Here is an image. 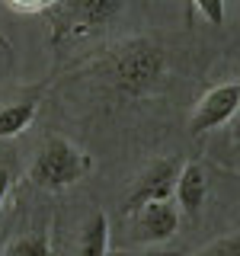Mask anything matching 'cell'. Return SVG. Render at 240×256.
<instances>
[{"label":"cell","instance_id":"9a60e30c","mask_svg":"<svg viewBox=\"0 0 240 256\" xmlns=\"http://www.w3.org/2000/svg\"><path fill=\"white\" fill-rule=\"evenodd\" d=\"M138 256H182L180 250H148V253H138Z\"/></svg>","mask_w":240,"mask_h":256},{"label":"cell","instance_id":"277c9868","mask_svg":"<svg viewBox=\"0 0 240 256\" xmlns=\"http://www.w3.org/2000/svg\"><path fill=\"white\" fill-rule=\"evenodd\" d=\"M134 221V237L144 240V244H160V240H170L180 228V212L166 202V198H157V202H144L132 212Z\"/></svg>","mask_w":240,"mask_h":256},{"label":"cell","instance_id":"9c48e42d","mask_svg":"<svg viewBox=\"0 0 240 256\" xmlns=\"http://www.w3.org/2000/svg\"><path fill=\"white\" fill-rule=\"evenodd\" d=\"M4 256H52L48 234H45V230H32V234L16 237L13 244L4 250Z\"/></svg>","mask_w":240,"mask_h":256},{"label":"cell","instance_id":"ba28073f","mask_svg":"<svg viewBox=\"0 0 240 256\" xmlns=\"http://www.w3.org/2000/svg\"><path fill=\"white\" fill-rule=\"evenodd\" d=\"M36 118V102H10L0 109V138H13Z\"/></svg>","mask_w":240,"mask_h":256},{"label":"cell","instance_id":"30bf717a","mask_svg":"<svg viewBox=\"0 0 240 256\" xmlns=\"http://www.w3.org/2000/svg\"><path fill=\"white\" fill-rule=\"evenodd\" d=\"M196 256H240V230L230 237H218L212 240V244L205 246V250H198Z\"/></svg>","mask_w":240,"mask_h":256},{"label":"cell","instance_id":"7c38bea8","mask_svg":"<svg viewBox=\"0 0 240 256\" xmlns=\"http://www.w3.org/2000/svg\"><path fill=\"white\" fill-rule=\"evenodd\" d=\"M196 4V10L205 16L212 26H221L224 22V0H192Z\"/></svg>","mask_w":240,"mask_h":256},{"label":"cell","instance_id":"52a82bcc","mask_svg":"<svg viewBox=\"0 0 240 256\" xmlns=\"http://www.w3.org/2000/svg\"><path fill=\"white\" fill-rule=\"evenodd\" d=\"M109 253V218L102 212H96L80 230L77 256H106Z\"/></svg>","mask_w":240,"mask_h":256},{"label":"cell","instance_id":"3957f363","mask_svg":"<svg viewBox=\"0 0 240 256\" xmlns=\"http://www.w3.org/2000/svg\"><path fill=\"white\" fill-rule=\"evenodd\" d=\"M116 74L128 90H144L148 84H154L160 74V52L148 42L128 45L116 61Z\"/></svg>","mask_w":240,"mask_h":256},{"label":"cell","instance_id":"5b68a950","mask_svg":"<svg viewBox=\"0 0 240 256\" xmlns=\"http://www.w3.org/2000/svg\"><path fill=\"white\" fill-rule=\"evenodd\" d=\"M176 164L173 160H157L154 166H150L148 173L138 180V186H134V192L128 196V212H134L138 205L144 202H157V198H166L170 196V189L176 186Z\"/></svg>","mask_w":240,"mask_h":256},{"label":"cell","instance_id":"8fae6325","mask_svg":"<svg viewBox=\"0 0 240 256\" xmlns=\"http://www.w3.org/2000/svg\"><path fill=\"white\" fill-rule=\"evenodd\" d=\"M77 10L86 16V20H106V16L116 10V0H77Z\"/></svg>","mask_w":240,"mask_h":256},{"label":"cell","instance_id":"6da1fadb","mask_svg":"<svg viewBox=\"0 0 240 256\" xmlns=\"http://www.w3.org/2000/svg\"><path fill=\"white\" fill-rule=\"evenodd\" d=\"M86 173V157L84 150H77L70 141L64 138H48L42 144V150L32 160V182L42 189H64L74 186L80 176Z\"/></svg>","mask_w":240,"mask_h":256},{"label":"cell","instance_id":"5bb4252c","mask_svg":"<svg viewBox=\"0 0 240 256\" xmlns=\"http://www.w3.org/2000/svg\"><path fill=\"white\" fill-rule=\"evenodd\" d=\"M6 189H10V176H6V170H0V205L6 198Z\"/></svg>","mask_w":240,"mask_h":256},{"label":"cell","instance_id":"8992f818","mask_svg":"<svg viewBox=\"0 0 240 256\" xmlns=\"http://www.w3.org/2000/svg\"><path fill=\"white\" fill-rule=\"evenodd\" d=\"M176 202L186 214H198L208 198V173L198 160H189L180 173H176Z\"/></svg>","mask_w":240,"mask_h":256},{"label":"cell","instance_id":"7a4b0ae2","mask_svg":"<svg viewBox=\"0 0 240 256\" xmlns=\"http://www.w3.org/2000/svg\"><path fill=\"white\" fill-rule=\"evenodd\" d=\"M237 109H240V84H218V86H212V90L198 100L196 112H192L189 132L192 134L212 132V128H218V125L228 122Z\"/></svg>","mask_w":240,"mask_h":256},{"label":"cell","instance_id":"4fadbf2b","mask_svg":"<svg viewBox=\"0 0 240 256\" xmlns=\"http://www.w3.org/2000/svg\"><path fill=\"white\" fill-rule=\"evenodd\" d=\"M16 6H22V10H42V6H48L52 0H13Z\"/></svg>","mask_w":240,"mask_h":256}]
</instances>
